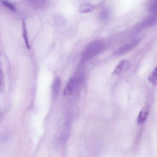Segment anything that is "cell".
<instances>
[{
  "label": "cell",
  "mask_w": 157,
  "mask_h": 157,
  "mask_svg": "<svg viewBox=\"0 0 157 157\" xmlns=\"http://www.w3.org/2000/svg\"><path fill=\"white\" fill-rule=\"evenodd\" d=\"M23 37L26 44V46L27 47V48L29 49L30 48V45H29V39H28V32L26 30V25L25 21L23 20Z\"/></svg>",
  "instance_id": "cell-11"
},
{
  "label": "cell",
  "mask_w": 157,
  "mask_h": 157,
  "mask_svg": "<svg viewBox=\"0 0 157 157\" xmlns=\"http://www.w3.org/2000/svg\"><path fill=\"white\" fill-rule=\"evenodd\" d=\"M94 6L89 3H83L79 6L78 11L82 13H86L93 11Z\"/></svg>",
  "instance_id": "cell-8"
},
{
  "label": "cell",
  "mask_w": 157,
  "mask_h": 157,
  "mask_svg": "<svg viewBox=\"0 0 157 157\" xmlns=\"http://www.w3.org/2000/svg\"><path fill=\"white\" fill-rule=\"evenodd\" d=\"M156 67L154 69V70L151 72L150 75L148 77V80L149 82L153 85L154 86L156 85L157 83V71H156Z\"/></svg>",
  "instance_id": "cell-10"
},
{
  "label": "cell",
  "mask_w": 157,
  "mask_h": 157,
  "mask_svg": "<svg viewBox=\"0 0 157 157\" xmlns=\"http://www.w3.org/2000/svg\"><path fill=\"white\" fill-rule=\"evenodd\" d=\"M156 20H157V18H156V15H151V16L146 18L144 20H142L139 23H138L134 27V31L136 33H139L145 28L155 25L156 23Z\"/></svg>",
  "instance_id": "cell-3"
},
{
  "label": "cell",
  "mask_w": 157,
  "mask_h": 157,
  "mask_svg": "<svg viewBox=\"0 0 157 157\" xmlns=\"http://www.w3.org/2000/svg\"><path fill=\"white\" fill-rule=\"evenodd\" d=\"M31 2L32 3V5H33V6L36 8L43 7L46 4V1H34Z\"/></svg>",
  "instance_id": "cell-12"
},
{
  "label": "cell",
  "mask_w": 157,
  "mask_h": 157,
  "mask_svg": "<svg viewBox=\"0 0 157 157\" xmlns=\"http://www.w3.org/2000/svg\"><path fill=\"white\" fill-rule=\"evenodd\" d=\"M140 39L139 38H134L132 40H129V42L124 44L121 47H120L116 52L115 54L117 55H121L126 52L131 50L132 48H134L136 46H137Z\"/></svg>",
  "instance_id": "cell-4"
},
{
  "label": "cell",
  "mask_w": 157,
  "mask_h": 157,
  "mask_svg": "<svg viewBox=\"0 0 157 157\" xmlns=\"http://www.w3.org/2000/svg\"><path fill=\"white\" fill-rule=\"evenodd\" d=\"M149 10L152 13H155L157 10V1H153L149 6Z\"/></svg>",
  "instance_id": "cell-14"
},
{
  "label": "cell",
  "mask_w": 157,
  "mask_h": 157,
  "mask_svg": "<svg viewBox=\"0 0 157 157\" xmlns=\"http://www.w3.org/2000/svg\"><path fill=\"white\" fill-rule=\"evenodd\" d=\"M104 42L101 40H95L87 44L81 53V63H85L94 58L104 50Z\"/></svg>",
  "instance_id": "cell-1"
},
{
  "label": "cell",
  "mask_w": 157,
  "mask_h": 157,
  "mask_svg": "<svg viewBox=\"0 0 157 157\" xmlns=\"http://www.w3.org/2000/svg\"><path fill=\"white\" fill-rule=\"evenodd\" d=\"M1 2H2V4H3V5H4V6H6V7H7V8L9 9L10 10H13V11H15V10L16 8H15V6H14L12 3L9 2V1H2Z\"/></svg>",
  "instance_id": "cell-13"
},
{
  "label": "cell",
  "mask_w": 157,
  "mask_h": 157,
  "mask_svg": "<svg viewBox=\"0 0 157 157\" xmlns=\"http://www.w3.org/2000/svg\"><path fill=\"white\" fill-rule=\"evenodd\" d=\"M148 110L146 107L143 108L140 110L137 119V122L139 125L142 124L145 121L148 117Z\"/></svg>",
  "instance_id": "cell-7"
},
{
  "label": "cell",
  "mask_w": 157,
  "mask_h": 157,
  "mask_svg": "<svg viewBox=\"0 0 157 157\" xmlns=\"http://www.w3.org/2000/svg\"><path fill=\"white\" fill-rule=\"evenodd\" d=\"M110 15V12L109 9L107 8H104L100 11L99 14V18L101 20H107L109 18Z\"/></svg>",
  "instance_id": "cell-9"
},
{
  "label": "cell",
  "mask_w": 157,
  "mask_h": 157,
  "mask_svg": "<svg viewBox=\"0 0 157 157\" xmlns=\"http://www.w3.org/2000/svg\"><path fill=\"white\" fill-rule=\"evenodd\" d=\"M131 67V63L126 59L121 60L115 66L112 72L113 75H120L127 71Z\"/></svg>",
  "instance_id": "cell-5"
},
{
  "label": "cell",
  "mask_w": 157,
  "mask_h": 157,
  "mask_svg": "<svg viewBox=\"0 0 157 157\" xmlns=\"http://www.w3.org/2000/svg\"><path fill=\"white\" fill-rule=\"evenodd\" d=\"M84 78L83 75L81 72L73 75L71 77L64 89L63 95L64 96H71L73 94L75 89L83 82Z\"/></svg>",
  "instance_id": "cell-2"
},
{
  "label": "cell",
  "mask_w": 157,
  "mask_h": 157,
  "mask_svg": "<svg viewBox=\"0 0 157 157\" xmlns=\"http://www.w3.org/2000/svg\"><path fill=\"white\" fill-rule=\"evenodd\" d=\"M1 70H0V85H1V82H2V75H1Z\"/></svg>",
  "instance_id": "cell-15"
},
{
  "label": "cell",
  "mask_w": 157,
  "mask_h": 157,
  "mask_svg": "<svg viewBox=\"0 0 157 157\" xmlns=\"http://www.w3.org/2000/svg\"><path fill=\"white\" fill-rule=\"evenodd\" d=\"M61 86V80L59 77H56L54 79L52 86V97L54 99H56L59 96V91Z\"/></svg>",
  "instance_id": "cell-6"
}]
</instances>
